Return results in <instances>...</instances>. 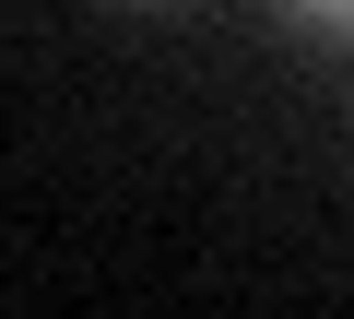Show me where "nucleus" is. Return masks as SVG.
<instances>
[{
	"label": "nucleus",
	"mask_w": 354,
	"mask_h": 319,
	"mask_svg": "<svg viewBox=\"0 0 354 319\" xmlns=\"http://www.w3.org/2000/svg\"><path fill=\"white\" fill-rule=\"evenodd\" d=\"M283 12H295L307 36H354V0H283Z\"/></svg>",
	"instance_id": "f257e3e1"
}]
</instances>
